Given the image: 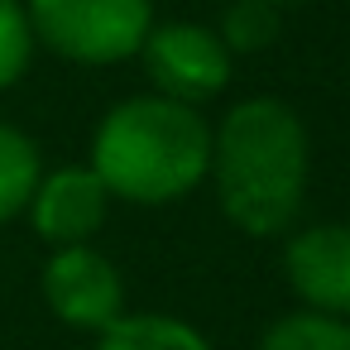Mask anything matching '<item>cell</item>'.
Segmentation results:
<instances>
[{
  "instance_id": "7c38bea8",
  "label": "cell",
  "mask_w": 350,
  "mask_h": 350,
  "mask_svg": "<svg viewBox=\"0 0 350 350\" xmlns=\"http://www.w3.org/2000/svg\"><path fill=\"white\" fill-rule=\"evenodd\" d=\"M34 49L39 44L25 15V0H0V92L25 82V72L34 68Z\"/></svg>"
},
{
  "instance_id": "9c48e42d",
  "label": "cell",
  "mask_w": 350,
  "mask_h": 350,
  "mask_svg": "<svg viewBox=\"0 0 350 350\" xmlns=\"http://www.w3.org/2000/svg\"><path fill=\"white\" fill-rule=\"evenodd\" d=\"M44 178V154L39 144L10 125V120H0V226H10L15 216H25L34 187Z\"/></svg>"
},
{
  "instance_id": "6da1fadb",
  "label": "cell",
  "mask_w": 350,
  "mask_h": 350,
  "mask_svg": "<svg viewBox=\"0 0 350 350\" xmlns=\"http://www.w3.org/2000/svg\"><path fill=\"white\" fill-rule=\"evenodd\" d=\"M312 139L302 116L278 96H245L211 125V168L221 216L254 240L288 235L302 216Z\"/></svg>"
},
{
  "instance_id": "8fae6325",
  "label": "cell",
  "mask_w": 350,
  "mask_h": 350,
  "mask_svg": "<svg viewBox=\"0 0 350 350\" xmlns=\"http://www.w3.org/2000/svg\"><path fill=\"white\" fill-rule=\"evenodd\" d=\"M221 44L235 53H264L273 39H278V5L273 0H226V15L216 25Z\"/></svg>"
},
{
  "instance_id": "8992f818",
  "label": "cell",
  "mask_w": 350,
  "mask_h": 350,
  "mask_svg": "<svg viewBox=\"0 0 350 350\" xmlns=\"http://www.w3.org/2000/svg\"><path fill=\"white\" fill-rule=\"evenodd\" d=\"M283 278L297 307L350 321V226L312 221L283 240Z\"/></svg>"
},
{
  "instance_id": "52a82bcc",
  "label": "cell",
  "mask_w": 350,
  "mask_h": 350,
  "mask_svg": "<svg viewBox=\"0 0 350 350\" xmlns=\"http://www.w3.org/2000/svg\"><path fill=\"white\" fill-rule=\"evenodd\" d=\"M34 235L49 250L63 245H92L96 230L111 216V192L101 187V178L87 163H63V168H44L29 206H25Z\"/></svg>"
},
{
  "instance_id": "7a4b0ae2",
  "label": "cell",
  "mask_w": 350,
  "mask_h": 350,
  "mask_svg": "<svg viewBox=\"0 0 350 350\" xmlns=\"http://www.w3.org/2000/svg\"><path fill=\"white\" fill-rule=\"evenodd\" d=\"M87 168L101 178L111 202L168 206L192 197L211 168V125L197 106L159 92L116 101L92 130Z\"/></svg>"
},
{
  "instance_id": "5b68a950",
  "label": "cell",
  "mask_w": 350,
  "mask_h": 350,
  "mask_svg": "<svg viewBox=\"0 0 350 350\" xmlns=\"http://www.w3.org/2000/svg\"><path fill=\"white\" fill-rule=\"evenodd\" d=\"M39 293L63 326L87 331V336H101L111 321L125 317V278L96 245L49 250L39 269Z\"/></svg>"
},
{
  "instance_id": "4fadbf2b",
  "label": "cell",
  "mask_w": 350,
  "mask_h": 350,
  "mask_svg": "<svg viewBox=\"0 0 350 350\" xmlns=\"http://www.w3.org/2000/svg\"><path fill=\"white\" fill-rule=\"evenodd\" d=\"M273 5H302V0H273Z\"/></svg>"
},
{
  "instance_id": "30bf717a",
  "label": "cell",
  "mask_w": 350,
  "mask_h": 350,
  "mask_svg": "<svg viewBox=\"0 0 350 350\" xmlns=\"http://www.w3.org/2000/svg\"><path fill=\"white\" fill-rule=\"evenodd\" d=\"M254 350H350V321L293 307L264 326Z\"/></svg>"
},
{
  "instance_id": "3957f363",
  "label": "cell",
  "mask_w": 350,
  "mask_h": 350,
  "mask_svg": "<svg viewBox=\"0 0 350 350\" xmlns=\"http://www.w3.org/2000/svg\"><path fill=\"white\" fill-rule=\"evenodd\" d=\"M34 44L77 68H116L139 58L154 29V0H25Z\"/></svg>"
},
{
  "instance_id": "277c9868",
  "label": "cell",
  "mask_w": 350,
  "mask_h": 350,
  "mask_svg": "<svg viewBox=\"0 0 350 350\" xmlns=\"http://www.w3.org/2000/svg\"><path fill=\"white\" fill-rule=\"evenodd\" d=\"M139 63L159 96L197 106V111L216 101L235 72V58L221 44V34L197 20H163V25L154 20L149 39L139 44Z\"/></svg>"
},
{
  "instance_id": "ba28073f",
  "label": "cell",
  "mask_w": 350,
  "mask_h": 350,
  "mask_svg": "<svg viewBox=\"0 0 350 350\" xmlns=\"http://www.w3.org/2000/svg\"><path fill=\"white\" fill-rule=\"evenodd\" d=\"M96 350H216L202 326L173 312H125L96 336Z\"/></svg>"
}]
</instances>
